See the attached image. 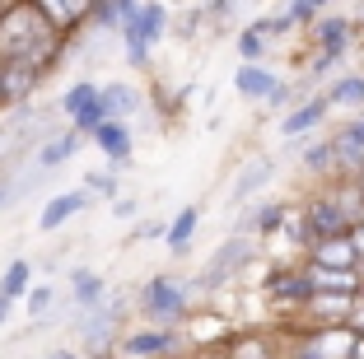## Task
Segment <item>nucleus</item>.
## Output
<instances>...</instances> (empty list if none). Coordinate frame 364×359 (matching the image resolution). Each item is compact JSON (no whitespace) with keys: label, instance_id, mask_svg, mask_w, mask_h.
<instances>
[{"label":"nucleus","instance_id":"obj_1","mask_svg":"<svg viewBox=\"0 0 364 359\" xmlns=\"http://www.w3.org/2000/svg\"><path fill=\"white\" fill-rule=\"evenodd\" d=\"M140 299H145V313H150L159 327H173V317H182V308H187V289H182V280H173V275H154Z\"/></svg>","mask_w":364,"mask_h":359},{"label":"nucleus","instance_id":"obj_2","mask_svg":"<svg viewBox=\"0 0 364 359\" xmlns=\"http://www.w3.org/2000/svg\"><path fill=\"white\" fill-rule=\"evenodd\" d=\"M33 5H38V14L47 19V28L56 38H70L75 28H85L89 10H94V0H33Z\"/></svg>","mask_w":364,"mask_h":359},{"label":"nucleus","instance_id":"obj_3","mask_svg":"<svg viewBox=\"0 0 364 359\" xmlns=\"http://www.w3.org/2000/svg\"><path fill=\"white\" fill-rule=\"evenodd\" d=\"M173 350H178V331L173 327L136 331V336L117 341V355H127V359H173Z\"/></svg>","mask_w":364,"mask_h":359},{"label":"nucleus","instance_id":"obj_4","mask_svg":"<svg viewBox=\"0 0 364 359\" xmlns=\"http://www.w3.org/2000/svg\"><path fill=\"white\" fill-rule=\"evenodd\" d=\"M247 257H252V243H247L243 233H238V238H229V243L220 247V252H215V262L205 266L201 285H205V289H215V285H220V280H229V275H234V271H243V262H247Z\"/></svg>","mask_w":364,"mask_h":359},{"label":"nucleus","instance_id":"obj_5","mask_svg":"<svg viewBox=\"0 0 364 359\" xmlns=\"http://www.w3.org/2000/svg\"><path fill=\"white\" fill-rule=\"evenodd\" d=\"M168 33V10L164 5H140V14L122 28V43H145V47H159V38Z\"/></svg>","mask_w":364,"mask_h":359},{"label":"nucleus","instance_id":"obj_6","mask_svg":"<svg viewBox=\"0 0 364 359\" xmlns=\"http://www.w3.org/2000/svg\"><path fill=\"white\" fill-rule=\"evenodd\" d=\"M234 89H238L243 98H267V103H285V89H280V80H276L271 70H262V65H238Z\"/></svg>","mask_w":364,"mask_h":359},{"label":"nucleus","instance_id":"obj_7","mask_svg":"<svg viewBox=\"0 0 364 359\" xmlns=\"http://www.w3.org/2000/svg\"><path fill=\"white\" fill-rule=\"evenodd\" d=\"M80 210H89V191L85 187H80V191H61V196H52V201L38 210V229L52 233V229H61L65 220H75Z\"/></svg>","mask_w":364,"mask_h":359},{"label":"nucleus","instance_id":"obj_8","mask_svg":"<svg viewBox=\"0 0 364 359\" xmlns=\"http://www.w3.org/2000/svg\"><path fill=\"white\" fill-rule=\"evenodd\" d=\"M94 145L103 149V154L112 159V164H122V168H127V164H131V154H136V136H131V127H127V122H107V127L94 136Z\"/></svg>","mask_w":364,"mask_h":359},{"label":"nucleus","instance_id":"obj_9","mask_svg":"<svg viewBox=\"0 0 364 359\" xmlns=\"http://www.w3.org/2000/svg\"><path fill=\"white\" fill-rule=\"evenodd\" d=\"M70 299H75V308H85V313H94V308L107 304V285L98 271H70Z\"/></svg>","mask_w":364,"mask_h":359},{"label":"nucleus","instance_id":"obj_10","mask_svg":"<svg viewBox=\"0 0 364 359\" xmlns=\"http://www.w3.org/2000/svg\"><path fill=\"white\" fill-rule=\"evenodd\" d=\"M103 117L107 122H131L136 117V107H140V94L131 85H103Z\"/></svg>","mask_w":364,"mask_h":359},{"label":"nucleus","instance_id":"obj_11","mask_svg":"<svg viewBox=\"0 0 364 359\" xmlns=\"http://www.w3.org/2000/svg\"><path fill=\"white\" fill-rule=\"evenodd\" d=\"M309 229L318 233L322 243H327V238H346V210H341V205H332V201H318L309 210Z\"/></svg>","mask_w":364,"mask_h":359},{"label":"nucleus","instance_id":"obj_12","mask_svg":"<svg viewBox=\"0 0 364 359\" xmlns=\"http://www.w3.org/2000/svg\"><path fill=\"white\" fill-rule=\"evenodd\" d=\"M38 80H43V70H33V65H23V61L5 65V103H28Z\"/></svg>","mask_w":364,"mask_h":359},{"label":"nucleus","instance_id":"obj_13","mask_svg":"<svg viewBox=\"0 0 364 359\" xmlns=\"http://www.w3.org/2000/svg\"><path fill=\"white\" fill-rule=\"evenodd\" d=\"M33 266L23 262V257H14L10 266H5V275H0V299H10V304H19V299L33 294Z\"/></svg>","mask_w":364,"mask_h":359},{"label":"nucleus","instance_id":"obj_14","mask_svg":"<svg viewBox=\"0 0 364 359\" xmlns=\"http://www.w3.org/2000/svg\"><path fill=\"white\" fill-rule=\"evenodd\" d=\"M304 275H309L313 294H346V299L355 294V275L350 271H327V266H313V271H304Z\"/></svg>","mask_w":364,"mask_h":359},{"label":"nucleus","instance_id":"obj_15","mask_svg":"<svg viewBox=\"0 0 364 359\" xmlns=\"http://www.w3.org/2000/svg\"><path fill=\"white\" fill-rule=\"evenodd\" d=\"M350 262H355L350 238H327V243H318V252H313V266H327V271H350Z\"/></svg>","mask_w":364,"mask_h":359},{"label":"nucleus","instance_id":"obj_16","mask_svg":"<svg viewBox=\"0 0 364 359\" xmlns=\"http://www.w3.org/2000/svg\"><path fill=\"white\" fill-rule=\"evenodd\" d=\"M196 224H201V210H196V205H182V210H178V220L168 224V233H164L168 252H187V243H192Z\"/></svg>","mask_w":364,"mask_h":359},{"label":"nucleus","instance_id":"obj_17","mask_svg":"<svg viewBox=\"0 0 364 359\" xmlns=\"http://www.w3.org/2000/svg\"><path fill=\"white\" fill-rule=\"evenodd\" d=\"M98 94H103V85H94V80H80V85H70L65 89V98H61V112L75 122L85 107H94L98 103Z\"/></svg>","mask_w":364,"mask_h":359},{"label":"nucleus","instance_id":"obj_18","mask_svg":"<svg viewBox=\"0 0 364 359\" xmlns=\"http://www.w3.org/2000/svg\"><path fill=\"white\" fill-rule=\"evenodd\" d=\"M85 136H75V131H65V136H56V140H47L43 149H38V168H56V164H65V159L75 154V145Z\"/></svg>","mask_w":364,"mask_h":359},{"label":"nucleus","instance_id":"obj_19","mask_svg":"<svg viewBox=\"0 0 364 359\" xmlns=\"http://www.w3.org/2000/svg\"><path fill=\"white\" fill-rule=\"evenodd\" d=\"M271 294H276V299H304V304H313L309 275H271Z\"/></svg>","mask_w":364,"mask_h":359},{"label":"nucleus","instance_id":"obj_20","mask_svg":"<svg viewBox=\"0 0 364 359\" xmlns=\"http://www.w3.org/2000/svg\"><path fill=\"white\" fill-rule=\"evenodd\" d=\"M322 112H327V98H313L309 107H299V112H289V117H285V136H299V131L318 127V122H322Z\"/></svg>","mask_w":364,"mask_h":359},{"label":"nucleus","instance_id":"obj_21","mask_svg":"<svg viewBox=\"0 0 364 359\" xmlns=\"http://www.w3.org/2000/svg\"><path fill=\"white\" fill-rule=\"evenodd\" d=\"M267 178H271V164H267V159H257V164H252V168L234 182V201H247V196H252V191H257Z\"/></svg>","mask_w":364,"mask_h":359},{"label":"nucleus","instance_id":"obj_22","mask_svg":"<svg viewBox=\"0 0 364 359\" xmlns=\"http://www.w3.org/2000/svg\"><path fill=\"white\" fill-rule=\"evenodd\" d=\"M52 299H56V289H52V285H33V294L23 299V304H28V317H33V322H38V317L52 308Z\"/></svg>","mask_w":364,"mask_h":359},{"label":"nucleus","instance_id":"obj_23","mask_svg":"<svg viewBox=\"0 0 364 359\" xmlns=\"http://www.w3.org/2000/svg\"><path fill=\"white\" fill-rule=\"evenodd\" d=\"M327 98H332V103H364V80H341Z\"/></svg>","mask_w":364,"mask_h":359},{"label":"nucleus","instance_id":"obj_24","mask_svg":"<svg viewBox=\"0 0 364 359\" xmlns=\"http://www.w3.org/2000/svg\"><path fill=\"white\" fill-rule=\"evenodd\" d=\"M252 224H257L262 233H271V229H280L285 224V205H262L257 215H252Z\"/></svg>","mask_w":364,"mask_h":359},{"label":"nucleus","instance_id":"obj_25","mask_svg":"<svg viewBox=\"0 0 364 359\" xmlns=\"http://www.w3.org/2000/svg\"><path fill=\"white\" fill-rule=\"evenodd\" d=\"M85 191H89V196H94V191H98V196H112V191H117V178H107V173H89Z\"/></svg>","mask_w":364,"mask_h":359},{"label":"nucleus","instance_id":"obj_26","mask_svg":"<svg viewBox=\"0 0 364 359\" xmlns=\"http://www.w3.org/2000/svg\"><path fill=\"white\" fill-rule=\"evenodd\" d=\"M238 52H243V56H247V65H252V61L262 56V33H252V28L238 33Z\"/></svg>","mask_w":364,"mask_h":359},{"label":"nucleus","instance_id":"obj_27","mask_svg":"<svg viewBox=\"0 0 364 359\" xmlns=\"http://www.w3.org/2000/svg\"><path fill=\"white\" fill-rule=\"evenodd\" d=\"M289 19H294V23H304V19H313V14H318V5H309V0H299V5H289Z\"/></svg>","mask_w":364,"mask_h":359},{"label":"nucleus","instance_id":"obj_28","mask_svg":"<svg viewBox=\"0 0 364 359\" xmlns=\"http://www.w3.org/2000/svg\"><path fill=\"white\" fill-rule=\"evenodd\" d=\"M234 359H267V350H262L257 341H247V345H238V350H234Z\"/></svg>","mask_w":364,"mask_h":359},{"label":"nucleus","instance_id":"obj_29","mask_svg":"<svg viewBox=\"0 0 364 359\" xmlns=\"http://www.w3.org/2000/svg\"><path fill=\"white\" fill-rule=\"evenodd\" d=\"M112 215H117V220H131V215H136V201H131V196H122V201H112Z\"/></svg>","mask_w":364,"mask_h":359},{"label":"nucleus","instance_id":"obj_30","mask_svg":"<svg viewBox=\"0 0 364 359\" xmlns=\"http://www.w3.org/2000/svg\"><path fill=\"white\" fill-rule=\"evenodd\" d=\"M350 243H355V257H364V224H360V229L350 233Z\"/></svg>","mask_w":364,"mask_h":359},{"label":"nucleus","instance_id":"obj_31","mask_svg":"<svg viewBox=\"0 0 364 359\" xmlns=\"http://www.w3.org/2000/svg\"><path fill=\"white\" fill-rule=\"evenodd\" d=\"M47 359H85L80 350H56V355H47Z\"/></svg>","mask_w":364,"mask_h":359},{"label":"nucleus","instance_id":"obj_32","mask_svg":"<svg viewBox=\"0 0 364 359\" xmlns=\"http://www.w3.org/2000/svg\"><path fill=\"white\" fill-rule=\"evenodd\" d=\"M10 308H14L10 299H0V327H5V322H10Z\"/></svg>","mask_w":364,"mask_h":359},{"label":"nucleus","instance_id":"obj_33","mask_svg":"<svg viewBox=\"0 0 364 359\" xmlns=\"http://www.w3.org/2000/svg\"><path fill=\"white\" fill-rule=\"evenodd\" d=\"M0 107H10L5 103V61H0Z\"/></svg>","mask_w":364,"mask_h":359},{"label":"nucleus","instance_id":"obj_34","mask_svg":"<svg viewBox=\"0 0 364 359\" xmlns=\"http://www.w3.org/2000/svg\"><path fill=\"white\" fill-rule=\"evenodd\" d=\"M355 327H360V331H364V308H360V313H355Z\"/></svg>","mask_w":364,"mask_h":359},{"label":"nucleus","instance_id":"obj_35","mask_svg":"<svg viewBox=\"0 0 364 359\" xmlns=\"http://www.w3.org/2000/svg\"><path fill=\"white\" fill-rule=\"evenodd\" d=\"M0 205H5V187H0Z\"/></svg>","mask_w":364,"mask_h":359}]
</instances>
